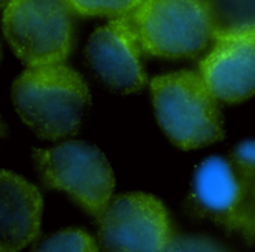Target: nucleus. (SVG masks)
<instances>
[{
    "mask_svg": "<svg viewBox=\"0 0 255 252\" xmlns=\"http://www.w3.org/2000/svg\"><path fill=\"white\" fill-rule=\"evenodd\" d=\"M12 102L39 137L57 140L78 133L91 97L75 70L55 63L24 70L12 85Z\"/></svg>",
    "mask_w": 255,
    "mask_h": 252,
    "instance_id": "nucleus-1",
    "label": "nucleus"
},
{
    "mask_svg": "<svg viewBox=\"0 0 255 252\" xmlns=\"http://www.w3.org/2000/svg\"><path fill=\"white\" fill-rule=\"evenodd\" d=\"M187 208L199 218L255 242V164L211 157L194 172Z\"/></svg>",
    "mask_w": 255,
    "mask_h": 252,
    "instance_id": "nucleus-2",
    "label": "nucleus"
},
{
    "mask_svg": "<svg viewBox=\"0 0 255 252\" xmlns=\"http://www.w3.org/2000/svg\"><path fill=\"white\" fill-rule=\"evenodd\" d=\"M157 121L166 136L182 149H194L224 137L223 117L203 78L175 72L151 82Z\"/></svg>",
    "mask_w": 255,
    "mask_h": 252,
    "instance_id": "nucleus-3",
    "label": "nucleus"
},
{
    "mask_svg": "<svg viewBox=\"0 0 255 252\" xmlns=\"http://www.w3.org/2000/svg\"><path fill=\"white\" fill-rule=\"evenodd\" d=\"M142 52L188 58L214 39L203 0H143L121 16Z\"/></svg>",
    "mask_w": 255,
    "mask_h": 252,
    "instance_id": "nucleus-4",
    "label": "nucleus"
},
{
    "mask_svg": "<svg viewBox=\"0 0 255 252\" xmlns=\"http://www.w3.org/2000/svg\"><path fill=\"white\" fill-rule=\"evenodd\" d=\"M37 172L48 188L64 191L96 221L102 217L115 188V176L106 155L81 140L64 142L33 152Z\"/></svg>",
    "mask_w": 255,
    "mask_h": 252,
    "instance_id": "nucleus-5",
    "label": "nucleus"
},
{
    "mask_svg": "<svg viewBox=\"0 0 255 252\" xmlns=\"http://www.w3.org/2000/svg\"><path fill=\"white\" fill-rule=\"evenodd\" d=\"M67 0H10L4 7V36L28 67L66 60L72 43Z\"/></svg>",
    "mask_w": 255,
    "mask_h": 252,
    "instance_id": "nucleus-6",
    "label": "nucleus"
},
{
    "mask_svg": "<svg viewBox=\"0 0 255 252\" xmlns=\"http://www.w3.org/2000/svg\"><path fill=\"white\" fill-rule=\"evenodd\" d=\"M97 224L103 252H163L173 236L166 208L145 193L114 197Z\"/></svg>",
    "mask_w": 255,
    "mask_h": 252,
    "instance_id": "nucleus-7",
    "label": "nucleus"
},
{
    "mask_svg": "<svg viewBox=\"0 0 255 252\" xmlns=\"http://www.w3.org/2000/svg\"><path fill=\"white\" fill-rule=\"evenodd\" d=\"M140 52L131 31L120 16L90 36L85 60L106 88L118 94H130L139 91L146 82Z\"/></svg>",
    "mask_w": 255,
    "mask_h": 252,
    "instance_id": "nucleus-8",
    "label": "nucleus"
},
{
    "mask_svg": "<svg viewBox=\"0 0 255 252\" xmlns=\"http://www.w3.org/2000/svg\"><path fill=\"white\" fill-rule=\"evenodd\" d=\"M200 76L217 100L238 103L255 94V45L217 40L200 64Z\"/></svg>",
    "mask_w": 255,
    "mask_h": 252,
    "instance_id": "nucleus-9",
    "label": "nucleus"
},
{
    "mask_svg": "<svg viewBox=\"0 0 255 252\" xmlns=\"http://www.w3.org/2000/svg\"><path fill=\"white\" fill-rule=\"evenodd\" d=\"M42 196L21 176L1 170L0 176V252H18L39 233Z\"/></svg>",
    "mask_w": 255,
    "mask_h": 252,
    "instance_id": "nucleus-10",
    "label": "nucleus"
},
{
    "mask_svg": "<svg viewBox=\"0 0 255 252\" xmlns=\"http://www.w3.org/2000/svg\"><path fill=\"white\" fill-rule=\"evenodd\" d=\"M215 40L255 45V0H203Z\"/></svg>",
    "mask_w": 255,
    "mask_h": 252,
    "instance_id": "nucleus-11",
    "label": "nucleus"
},
{
    "mask_svg": "<svg viewBox=\"0 0 255 252\" xmlns=\"http://www.w3.org/2000/svg\"><path fill=\"white\" fill-rule=\"evenodd\" d=\"M30 252H99V248L84 230L66 229L39 241Z\"/></svg>",
    "mask_w": 255,
    "mask_h": 252,
    "instance_id": "nucleus-12",
    "label": "nucleus"
},
{
    "mask_svg": "<svg viewBox=\"0 0 255 252\" xmlns=\"http://www.w3.org/2000/svg\"><path fill=\"white\" fill-rule=\"evenodd\" d=\"M73 10L84 15L124 16L143 0H67Z\"/></svg>",
    "mask_w": 255,
    "mask_h": 252,
    "instance_id": "nucleus-13",
    "label": "nucleus"
},
{
    "mask_svg": "<svg viewBox=\"0 0 255 252\" xmlns=\"http://www.w3.org/2000/svg\"><path fill=\"white\" fill-rule=\"evenodd\" d=\"M163 252H230L223 244L202 235H173Z\"/></svg>",
    "mask_w": 255,
    "mask_h": 252,
    "instance_id": "nucleus-14",
    "label": "nucleus"
}]
</instances>
